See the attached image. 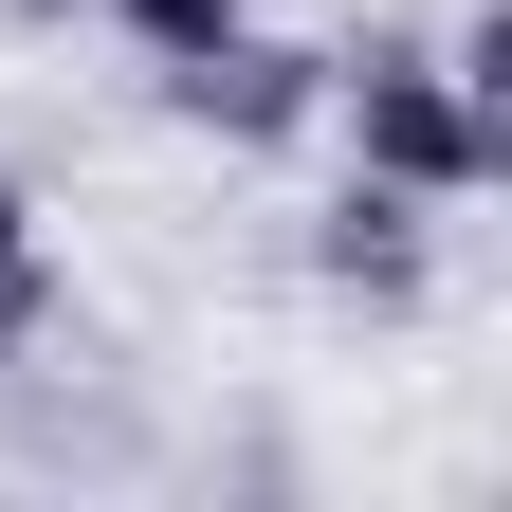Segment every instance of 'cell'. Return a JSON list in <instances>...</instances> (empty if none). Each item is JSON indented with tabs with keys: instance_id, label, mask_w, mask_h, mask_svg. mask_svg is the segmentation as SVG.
<instances>
[{
	"instance_id": "7a4b0ae2",
	"label": "cell",
	"mask_w": 512,
	"mask_h": 512,
	"mask_svg": "<svg viewBox=\"0 0 512 512\" xmlns=\"http://www.w3.org/2000/svg\"><path fill=\"white\" fill-rule=\"evenodd\" d=\"M165 110L202 128V147H293V128H330V55L311 37H202V55H165Z\"/></svg>"
},
{
	"instance_id": "6da1fadb",
	"label": "cell",
	"mask_w": 512,
	"mask_h": 512,
	"mask_svg": "<svg viewBox=\"0 0 512 512\" xmlns=\"http://www.w3.org/2000/svg\"><path fill=\"white\" fill-rule=\"evenodd\" d=\"M330 110H348L366 183H421V202L512 183V110H476L458 74H439V37H348V55H330Z\"/></svg>"
},
{
	"instance_id": "52a82bcc",
	"label": "cell",
	"mask_w": 512,
	"mask_h": 512,
	"mask_svg": "<svg viewBox=\"0 0 512 512\" xmlns=\"http://www.w3.org/2000/svg\"><path fill=\"white\" fill-rule=\"evenodd\" d=\"M37 19H110V0H37Z\"/></svg>"
},
{
	"instance_id": "5b68a950",
	"label": "cell",
	"mask_w": 512,
	"mask_h": 512,
	"mask_svg": "<svg viewBox=\"0 0 512 512\" xmlns=\"http://www.w3.org/2000/svg\"><path fill=\"white\" fill-rule=\"evenodd\" d=\"M37 330H55V256H37V238H0V366H19Z\"/></svg>"
},
{
	"instance_id": "277c9868",
	"label": "cell",
	"mask_w": 512,
	"mask_h": 512,
	"mask_svg": "<svg viewBox=\"0 0 512 512\" xmlns=\"http://www.w3.org/2000/svg\"><path fill=\"white\" fill-rule=\"evenodd\" d=\"M110 19L147 37V55H202V37H238V19H256V0H110Z\"/></svg>"
},
{
	"instance_id": "8992f818",
	"label": "cell",
	"mask_w": 512,
	"mask_h": 512,
	"mask_svg": "<svg viewBox=\"0 0 512 512\" xmlns=\"http://www.w3.org/2000/svg\"><path fill=\"white\" fill-rule=\"evenodd\" d=\"M0 238H37V202H19V183H0Z\"/></svg>"
},
{
	"instance_id": "3957f363",
	"label": "cell",
	"mask_w": 512,
	"mask_h": 512,
	"mask_svg": "<svg viewBox=\"0 0 512 512\" xmlns=\"http://www.w3.org/2000/svg\"><path fill=\"white\" fill-rule=\"evenodd\" d=\"M421 220H439L421 183H366V165H348V202L311 220V275H330L348 311H421V275H439V256H421Z\"/></svg>"
}]
</instances>
